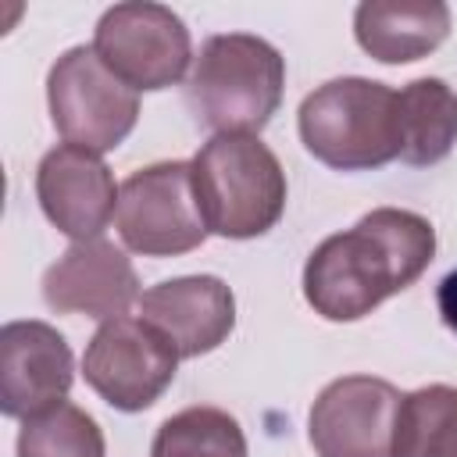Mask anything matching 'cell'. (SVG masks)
Returning <instances> with one entry per match:
<instances>
[{
	"instance_id": "obj_4",
	"label": "cell",
	"mask_w": 457,
	"mask_h": 457,
	"mask_svg": "<svg viewBox=\"0 0 457 457\" xmlns=\"http://www.w3.org/2000/svg\"><path fill=\"white\" fill-rule=\"evenodd\" d=\"M296 125L307 154L336 171H371L400 157L396 89L375 79H328L303 96Z\"/></svg>"
},
{
	"instance_id": "obj_2",
	"label": "cell",
	"mask_w": 457,
	"mask_h": 457,
	"mask_svg": "<svg viewBox=\"0 0 457 457\" xmlns=\"http://www.w3.org/2000/svg\"><path fill=\"white\" fill-rule=\"evenodd\" d=\"M282 89L286 61L268 39L253 32H218L204 39L189 68L186 104L214 136H257L278 111Z\"/></svg>"
},
{
	"instance_id": "obj_5",
	"label": "cell",
	"mask_w": 457,
	"mask_h": 457,
	"mask_svg": "<svg viewBox=\"0 0 457 457\" xmlns=\"http://www.w3.org/2000/svg\"><path fill=\"white\" fill-rule=\"evenodd\" d=\"M46 107L64 143L107 154L136 129L139 93L125 86L93 46H71L50 64Z\"/></svg>"
},
{
	"instance_id": "obj_15",
	"label": "cell",
	"mask_w": 457,
	"mask_h": 457,
	"mask_svg": "<svg viewBox=\"0 0 457 457\" xmlns=\"http://www.w3.org/2000/svg\"><path fill=\"white\" fill-rule=\"evenodd\" d=\"M400 161L414 168L439 164L457 143V93L443 79H414L396 89Z\"/></svg>"
},
{
	"instance_id": "obj_12",
	"label": "cell",
	"mask_w": 457,
	"mask_h": 457,
	"mask_svg": "<svg viewBox=\"0 0 457 457\" xmlns=\"http://www.w3.org/2000/svg\"><path fill=\"white\" fill-rule=\"evenodd\" d=\"M139 275L129 253L104 236L71 243L43 275V300L57 314L111 321L139 303Z\"/></svg>"
},
{
	"instance_id": "obj_9",
	"label": "cell",
	"mask_w": 457,
	"mask_h": 457,
	"mask_svg": "<svg viewBox=\"0 0 457 457\" xmlns=\"http://www.w3.org/2000/svg\"><path fill=\"white\" fill-rule=\"evenodd\" d=\"M403 393L375 375L328 382L307 418L318 457H396V418Z\"/></svg>"
},
{
	"instance_id": "obj_11",
	"label": "cell",
	"mask_w": 457,
	"mask_h": 457,
	"mask_svg": "<svg viewBox=\"0 0 457 457\" xmlns=\"http://www.w3.org/2000/svg\"><path fill=\"white\" fill-rule=\"evenodd\" d=\"M36 196L46 221L75 239H100V232L118 214V186L100 154L61 143L43 154L36 168Z\"/></svg>"
},
{
	"instance_id": "obj_13",
	"label": "cell",
	"mask_w": 457,
	"mask_h": 457,
	"mask_svg": "<svg viewBox=\"0 0 457 457\" xmlns=\"http://www.w3.org/2000/svg\"><path fill=\"white\" fill-rule=\"evenodd\" d=\"M139 314L168 336L179 357H200L236 328V296L218 275H182L150 286L139 296Z\"/></svg>"
},
{
	"instance_id": "obj_18",
	"label": "cell",
	"mask_w": 457,
	"mask_h": 457,
	"mask_svg": "<svg viewBox=\"0 0 457 457\" xmlns=\"http://www.w3.org/2000/svg\"><path fill=\"white\" fill-rule=\"evenodd\" d=\"M18 457H107V443L96 418L64 400L21 421Z\"/></svg>"
},
{
	"instance_id": "obj_1",
	"label": "cell",
	"mask_w": 457,
	"mask_h": 457,
	"mask_svg": "<svg viewBox=\"0 0 457 457\" xmlns=\"http://www.w3.org/2000/svg\"><path fill=\"white\" fill-rule=\"evenodd\" d=\"M436 257L425 214L375 207L353 228L321 239L303 264V296L325 321H357L414 286Z\"/></svg>"
},
{
	"instance_id": "obj_10",
	"label": "cell",
	"mask_w": 457,
	"mask_h": 457,
	"mask_svg": "<svg viewBox=\"0 0 457 457\" xmlns=\"http://www.w3.org/2000/svg\"><path fill=\"white\" fill-rule=\"evenodd\" d=\"M75 357L68 339L46 321H7L0 328V411L32 418L68 400Z\"/></svg>"
},
{
	"instance_id": "obj_7",
	"label": "cell",
	"mask_w": 457,
	"mask_h": 457,
	"mask_svg": "<svg viewBox=\"0 0 457 457\" xmlns=\"http://www.w3.org/2000/svg\"><path fill=\"white\" fill-rule=\"evenodd\" d=\"M93 50L136 93L175 86L196 61L186 21L171 7L150 0L107 7L96 21Z\"/></svg>"
},
{
	"instance_id": "obj_17",
	"label": "cell",
	"mask_w": 457,
	"mask_h": 457,
	"mask_svg": "<svg viewBox=\"0 0 457 457\" xmlns=\"http://www.w3.org/2000/svg\"><path fill=\"white\" fill-rule=\"evenodd\" d=\"M150 457H246V436L228 411L196 403L161 421Z\"/></svg>"
},
{
	"instance_id": "obj_6",
	"label": "cell",
	"mask_w": 457,
	"mask_h": 457,
	"mask_svg": "<svg viewBox=\"0 0 457 457\" xmlns=\"http://www.w3.org/2000/svg\"><path fill=\"white\" fill-rule=\"evenodd\" d=\"M118 236L143 257H179L196 250L211 228L200 214L189 161H157L118 186Z\"/></svg>"
},
{
	"instance_id": "obj_19",
	"label": "cell",
	"mask_w": 457,
	"mask_h": 457,
	"mask_svg": "<svg viewBox=\"0 0 457 457\" xmlns=\"http://www.w3.org/2000/svg\"><path fill=\"white\" fill-rule=\"evenodd\" d=\"M436 307H439L443 325L457 336V268L439 278V286H436Z\"/></svg>"
},
{
	"instance_id": "obj_16",
	"label": "cell",
	"mask_w": 457,
	"mask_h": 457,
	"mask_svg": "<svg viewBox=\"0 0 457 457\" xmlns=\"http://www.w3.org/2000/svg\"><path fill=\"white\" fill-rule=\"evenodd\" d=\"M396 457H457V389L421 386L403 393L396 418Z\"/></svg>"
},
{
	"instance_id": "obj_14",
	"label": "cell",
	"mask_w": 457,
	"mask_h": 457,
	"mask_svg": "<svg viewBox=\"0 0 457 457\" xmlns=\"http://www.w3.org/2000/svg\"><path fill=\"white\" fill-rule=\"evenodd\" d=\"M353 36L368 57L382 64H411L450 36V7L443 0H364L353 11Z\"/></svg>"
},
{
	"instance_id": "obj_8",
	"label": "cell",
	"mask_w": 457,
	"mask_h": 457,
	"mask_svg": "<svg viewBox=\"0 0 457 457\" xmlns=\"http://www.w3.org/2000/svg\"><path fill=\"white\" fill-rule=\"evenodd\" d=\"M175 371L179 350L168 343V336L157 332L146 318L129 314L104 321L82 353L86 386L125 414L154 407L175 382Z\"/></svg>"
},
{
	"instance_id": "obj_3",
	"label": "cell",
	"mask_w": 457,
	"mask_h": 457,
	"mask_svg": "<svg viewBox=\"0 0 457 457\" xmlns=\"http://www.w3.org/2000/svg\"><path fill=\"white\" fill-rule=\"evenodd\" d=\"M189 168L200 214L214 236L257 239L278 225L289 186L278 157L257 136H211Z\"/></svg>"
}]
</instances>
